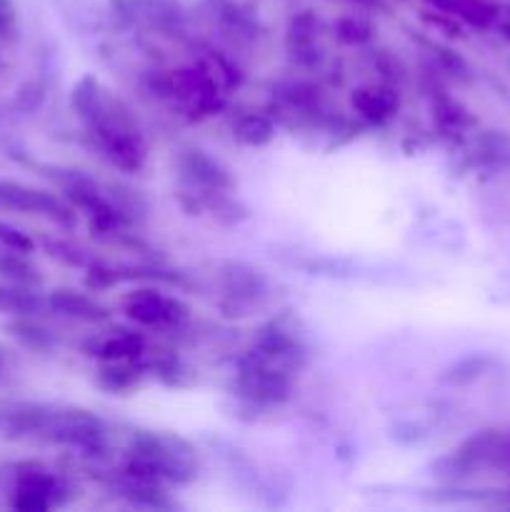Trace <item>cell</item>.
I'll return each instance as SVG.
<instances>
[{"label": "cell", "instance_id": "cell-8", "mask_svg": "<svg viewBox=\"0 0 510 512\" xmlns=\"http://www.w3.org/2000/svg\"><path fill=\"white\" fill-rule=\"evenodd\" d=\"M43 443L63 445L78 453L95 455L108 443V428L95 413L83 408H55Z\"/></svg>", "mask_w": 510, "mask_h": 512}, {"label": "cell", "instance_id": "cell-32", "mask_svg": "<svg viewBox=\"0 0 510 512\" xmlns=\"http://www.w3.org/2000/svg\"><path fill=\"white\" fill-rule=\"evenodd\" d=\"M3 68H5V65H3V60H0V73H3Z\"/></svg>", "mask_w": 510, "mask_h": 512}, {"label": "cell", "instance_id": "cell-7", "mask_svg": "<svg viewBox=\"0 0 510 512\" xmlns=\"http://www.w3.org/2000/svg\"><path fill=\"white\" fill-rule=\"evenodd\" d=\"M123 313L140 328L170 330L188 323L190 305L148 283L123 295Z\"/></svg>", "mask_w": 510, "mask_h": 512}, {"label": "cell", "instance_id": "cell-20", "mask_svg": "<svg viewBox=\"0 0 510 512\" xmlns=\"http://www.w3.org/2000/svg\"><path fill=\"white\" fill-rule=\"evenodd\" d=\"M233 138L245 148H265L275 138V123L263 113H245L233 123Z\"/></svg>", "mask_w": 510, "mask_h": 512}, {"label": "cell", "instance_id": "cell-14", "mask_svg": "<svg viewBox=\"0 0 510 512\" xmlns=\"http://www.w3.org/2000/svg\"><path fill=\"white\" fill-rule=\"evenodd\" d=\"M285 48L290 58L303 68H313L323 58L320 48V18L313 10H300L288 20L285 28Z\"/></svg>", "mask_w": 510, "mask_h": 512}, {"label": "cell", "instance_id": "cell-25", "mask_svg": "<svg viewBox=\"0 0 510 512\" xmlns=\"http://www.w3.org/2000/svg\"><path fill=\"white\" fill-rule=\"evenodd\" d=\"M43 245H45V253H48L50 258L58 260V263H63V265H68V268H88V265L93 263V258H90V255L80 248V245L70 243V240L48 238Z\"/></svg>", "mask_w": 510, "mask_h": 512}, {"label": "cell", "instance_id": "cell-24", "mask_svg": "<svg viewBox=\"0 0 510 512\" xmlns=\"http://www.w3.org/2000/svg\"><path fill=\"white\" fill-rule=\"evenodd\" d=\"M335 38L343 45H350V48H360V45L370 43L375 38V28L363 15H343L335 23Z\"/></svg>", "mask_w": 510, "mask_h": 512}, {"label": "cell", "instance_id": "cell-11", "mask_svg": "<svg viewBox=\"0 0 510 512\" xmlns=\"http://www.w3.org/2000/svg\"><path fill=\"white\" fill-rule=\"evenodd\" d=\"M178 173L183 188L198 195L233 193L235 190L233 170L223 160L213 158L200 148H188L178 155Z\"/></svg>", "mask_w": 510, "mask_h": 512}, {"label": "cell", "instance_id": "cell-9", "mask_svg": "<svg viewBox=\"0 0 510 512\" xmlns=\"http://www.w3.org/2000/svg\"><path fill=\"white\" fill-rule=\"evenodd\" d=\"M0 208L45 218L55 225H63V228H73L78 223L75 208L63 195L33 188V185L18 183V180H0Z\"/></svg>", "mask_w": 510, "mask_h": 512}, {"label": "cell", "instance_id": "cell-3", "mask_svg": "<svg viewBox=\"0 0 510 512\" xmlns=\"http://www.w3.org/2000/svg\"><path fill=\"white\" fill-rule=\"evenodd\" d=\"M225 85L208 65L158 70L150 78V90L158 98L178 105L190 120H205L225 108Z\"/></svg>", "mask_w": 510, "mask_h": 512}, {"label": "cell", "instance_id": "cell-27", "mask_svg": "<svg viewBox=\"0 0 510 512\" xmlns=\"http://www.w3.org/2000/svg\"><path fill=\"white\" fill-rule=\"evenodd\" d=\"M485 368V360L483 358H463L453 365V368L445 370L440 375V383H448V385H465L470 380L478 378Z\"/></svg>", "mask_w": 510, "mask_h": 512}, {"label": "cell", "instance_id": "cell-31", "mask_svg": "<svg viewBox=\"0 0 510 512\" xmlns=\"http://www.w3.org/2000/svg\"><path fill=\"white\" fill-rule=\"evenodd\" d=\"M348 3H358V5H373L375 0H348Z\"/></svg>", "mask_w": 510, "mask_h": 512}, {"label": "cell", "instance_id": "cell-10", "mask_svg": "<svg viewBox=\"0 0 510 512\" xmlns=\"http://www.w3.org/2000/svg\"><path fill=\"white\" fill-rule=\"evenodd\" d=\"M250 353L260 355L263 360L288 370V373H298V370H303L310 360L308 348H305L300 335L295 333V328L290 325L288 315H280V318H273L270 323H265L263 328L255 333Z\"/></svg>", "mask_w": 510, "mask_h": 512}, {"label": "cell", "instance_id": "cell-15", "mask_svg": "<svg viewBox=\"0 0 510 512\" xmlns=\"http://www.w3.org/2000/svg\"><path fill=\"white\" fill-rule=\"evenodd\" d=\"M50 313L60 315V318L75 320V323H88V325H100L110 320V310L103 303H98L90 295L78 293V290L70 288H58L53 293H48L45 298Z\"/></svg>", "mask_w": 510, "mask_h": 512}, {"label": "cell", "instance_id": "cell-19", "mask_svg": "<svg viewBox=\"0 0 510 512\" xmlns=\"http://www.w3.org/2000/svg\"><path fill=\"white\" fill-rule=\"evenodd\" d=\"M45 305V298L38 288L18 283L0 285V315H13V318H38Z\"/></svg>", "mask_w": 510, "mask_h": 512}, {"label": "cell", "instance_id": "cell-17", "mask_svg": "<svg viewBox=\"0 0 510 512\" xmlns=\"http://www.w3.org/2000/svg\"><path fill=\"white\" fill-rule=\"evenodd\" d=\"M353 110L370 125H385L400 108L398 90L390 85H365L350 95Z\"/></svg>", "mask_w": 510, "mask_h": 512}, {"label": "cell", "instance_id": "cell-1", "mask_svg": "<svg viewBox=\"0 0 510 512\" xmlns=\"http://www.w3.org/2000/svg\"><path fill=\"white\" fill-rule=\"evenodd\" d=\"M70 108L83 120L95 150L113 168L123 173H140L148 160V143L128 105L110 95L93 75H83L73 85Z\"/></svg>", "mask_w": 510, "mask_h": 512}, {"label": "cell", "instance_id": "cell-5", "mask_svg": "<svg viewBox=\"0 0 510 512\" xmlns=\"http://www.w3.org/2000/svg\"><path fill=\"white\" fill-rule=\"evenodd\" d=\"M220 300L218 308L225 318H245L268 295V278L255 265L243 260H228L218 270Z\"/></svg>", "mask_w": 510, "mask_h": 512}, {"label": "cell", "instance_id": "cell-4", "mask_svg": "<svg viewBox=\"0 0 510 512\" xmlns=\"http://www.w3.org/2000/svg\"><path fill=\"white\" fill-rule=\"evenodd\" d=\"M230 390L235 398L253 408H278V405L288 403L293 395V373L248 350V355L240 360Z\"/></svg>", "mask_w": 510, "mask_h": 512}, {"label": "cell", "instance_id": "cell-12", "mask_svg": "<svg viewBox=\"0 0 510 512\" xmlns=\"http://www.w3.org/2000/svg\"><path fill=\"white\" fill-rule=\"evenodd\" d=\"M113 10L128 23L148 25L158 33H178L183 28L178 0H113Z\"/></svg>", "mask_w": 510, "mask_h": 512}, {"label": "cell", "instance_id": "cell-16", "mask_svg": "<svg viewBox=\"0 0 510 512\" xmlns=\"http://www.w3.org/2000/svg\"><path fill=\"white\" fill-rule=\"evenodd\" d=\"M85 353L100 363H118V360H140L145 353V335L138 330H113L98 335L85 345Z\"/></svg>", "mask_w": 510, "mask_h": 512}, {"label": "cell", "instance_id": "cell-21", "mask_svg": "<svg viewBox=\"0 0 510 512\" xmlns=\"http://www.w3.org/2000/svg\"><path fill=\"white\" fill-rule=\"evenodd\" d=\"M5 330H8L20 345H25L28 350H35V353H50V350L58 345L53 330H48L35 318H15L5 325Z\"/></svg>", "mask_w": 510, "mask_h": 512}, {"label": "cell", "instance_id": "cell-2", "mask_svg": "<svg viewBox=\"0 0 510 512\" xmlns=\"http://www.w3.org/2000/svg\"><path fill=\"white\" fill-rule=\"evenodd\" d=\"M123 475L165 488H183L198 478V458L193 445L180 435L135 430L128 440Z\"/></svg>", "mask_w": 510, "mask_h": 512}, {"label": "cell", "instance_id": "cell-29", "mask_svg": "<svg viewBox=\"0 0 510 512\" xmlns=\"http://www.w3.org/2000/svg\"><path fill=\"white\" fill-rule=\"evenodd\" d=\"M18 38V8L13 0H0V43Z\"/></svg>", "mask_w": 510, "mask_h": 512}, {"label": "cell", "instance_id": "cell-6", "mask_svg": "<svg viewBox=\"0 0 510 512\" xmlns=\"http://www.w3.org/2000/svg\"><path fill=\"white\" fill-rule=\"evenodd\" d=\"M70 500V488L63 478L38 463L20 465L10 490V508L18 512H48L63 508Z\"/></svg>", "mask_w": 510, "mask_h": 512}, {"label": "cell", "instance_id": "cell-22", "mask_svg": "<svg viewBox=\"0 0 510 512\" xmlns=\"http://www.w3.org/2000/svg\"><path fill=\"white\" fill-rule=\"evenodd\" d=\"M0 278H5V283L30 285V288H40L43 283V275L30 263V255L5 248H0Z\"/></svg>", "mask_w": 510, "mask_h": 512}, {"label": "cell", "instance_id": "cell-23", "mask_svg": "<svg viewBox=\"0 0 510 512\" xmlns=\"http://www.w3.org/2000/svg\"><path fill=\"white\" fill-rule=\"evenodd\" d=\"M148 370H153L155 378L168 388H185V385L193 383V373L178 355H160L148 365Z\"/></svg>", "mask_w": 510, "mask_h": 512}, {"label": "cell", "instance_id": "cell-30", "mask_svg": "<svg viewBox=\"0 0 510 512\" xmlns=\"http://www.w3.org/2000/svg\"><path fill=\"white\" fill-rule=\"evenodd\" d=\"M40 100H43V90H40V85L28 83V85H23V88H20V93H18V105H20V108H23V110L38 108Z\"/></svg>", "mask_w": 510, "mask_h": 512}, {"label": "cell", "instance_id": "cell-28", "mask_svg": "<svg viewBox=\"0 0 510 512\" xmlns=\"http://www.w3.org/2000/svg\"><path fill=\"white\" fill-rule=\"evenodd\" d=\"M0 248L30 255L35 253V240L30 238L28 233H23L20 228H15V225L0 220Z\"/></svg>", "mask_w": 510, "mask_h": 512}, {"label": "cell", "instance_id": "cell-26", "mask_svg": "<svg viewBox=\"0 0 510 512\" xmlns=\"http://www.w3.org/2000/svg\"><path fill=\"white\" fill-rule=\"evenodd\" d=\"M433 115H435V120H438V125L443 130H463L465 125L473 123V120L465 115V110L460 108L458 103H453L450 98H440L438 103H435Z\"/></svg>", "mask_w": 510, "mask_h": 512}, {"label": "cell", "instance_id": "cell-18", "mask_svg": "<svg viewBox=\"0 0 510 512\" xmlns=\"http://www.w3.org/2000/svg\"><path fill=\"white\" fill-rule=\"evenodd\" d=\"M148 365L140 360H118V363H100L95 383L100 390L110 395H130L143 385L145 375H148Z\"/></svg>", "mask_w": 510, "mask_h": 512}, {"label": "cell", "instance_id": "cell-13", "mask_svg": "<svg viewBox=\"0 0 510 512\" xmlns=\"http://www.w3.org/2000/svg\"><path fill=\"white\" fill-rule=\"evenodd\" d=\"M53 410V405L40 403H18L0 408V435L8 440H45Z\"/></svg>", "mask_w": 510, "mask_h": 512}]
</instances>
